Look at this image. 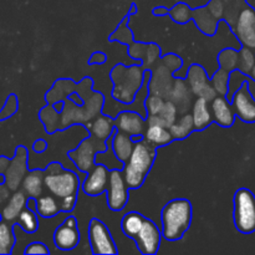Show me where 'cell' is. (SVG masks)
Returning <instances> with one entry per match:
<instances>
[{
  "instance_id": "6da1fadb",
  "label": "cell",
  "mask_w": 255,
  "mask_h": 255,
  "mask_svg": "<svg viewBox=\"0 0 255 255\" xmlns=\"http://www.w3.org/2000/svg\"><path fill=\"white\" fill-rule=\"evenodd\" d=\"M156 158V147L142 138L134 142L133 151L128 161L125 163L124 176L128 188H139L143 186L148 172Z\"/></svg>"
},
{
  "instance_id": "7a4b0ae2",
  "label": "cell",
  "mask_w": 255,
  "mask_h": 255,
  "mask_svg": "<svg viewBox=\"0 0 255 255\" xmlns=\"http://www.w3.org/2000/svg\"><path fill=\"white\" fill-rule=\"evenodd\" d=\"M192 204L187 199H173L162 211V236L167 241H178L191 227Z\"/></svg>"
},
{
  "instance_id": "3957f363",
  "label": "cell",
  "mask_w": 255,
  "mask_h": 255,
  "mask_svg": "<svg viewBox=\"0 0 255 255\" xmlns=\"http://www.w3.org/2000/svg\"><path fill=\"white\" fill-rule=\"evenodd\" d=\"M111 79L115 84L112 96L124 104H131L144 81L143 69L136 65L131 67L117 65L111 71Z\"/></svg>"
},
{
  "instance_id": "277c9868",
  "label": "cell",
  "mask_w": 255,
  "mask_h": 255,
  "mask_svg": "<svg viewBox=\"0 0 255 255\" xmlns=\"http://www.w3.org/2000/svg\"><path fill=\"white\" fill-rule=\"evenodd\" d=\"M44 184L47 191L57 198L77 194L80 179L72 171L62 168L60 163H51L44 171Z\"/></svg>"
},
{
  "instance_id": "5b68a950",
  "label": "cell",
  "mask_w": 255,
  "mask_h": 255,
  "mask_svg": "<svg viewBox=\"0 0 255 255\" xmlns=\"http://www.w3.org/2000/svg\"><path fill=\"white\" fill-rule=\"evenodd\" d=\"M234 224L243 234L255 232V196L247 188H241L234 196Z\"/></svg>"
},
{
  "instance_id": "8992f818",
  "label": "cell",
  "mask_w": 255,
  "mask_h": 255,
  "mask_svg": "<svg viewBox=\"0 0 255 255\" xmlns=\"http://www.w3.org/2000/svg\"><path fill=\"white\" fill-rule=\"evenodd\" d=\"M106 148L107 142L91 136L90 138L84 139L77 148L70 151L69 157L80 171L89 173L96 166V153L105 151Z\"/></svg>"
},
{
  "instance_id": "52a82bcc",
  "label": "cell",
  "mask_w": 255,
  "mask_h": 255,
  "mask_svg": "<svg viewBox=\"0 0 255 255\" xmlns=\"http://www.w3.org/2000/svg\"><path fill=\"white\" fill-rule=\"evenodd\" d=\"M122 169L110 171L109 187H107V203L109 208L115 212L122 211L128 202V186L125 179Z\"/></svg>"
},
{
  "instance_id": "ba28073f",
  "label": "cell",
  "mask_w": 255,
  "mask_h": 255,
  "mask_svg": "<svg viewBox=\"0 0 255 255\" xmlns=\"http://www.w3.org/2000/svg\"><path fill=\"white\" fill-rule=\"evenodd\" d=\"M89 239L94 254H116L117 248L107 227L99 219H92L89 226Z\"/></svg>"
},
{
  "instance_id": "9c48e42d",
  "label": "cell",
  "mask_w": 255,
  "mask_h": 255,
  "mask_svg": "<svg viewBox=\"0 0 255 255\" xmlns=\"http://www.w3.org/2000/svg\"><path fill=\"white\" fill-rule=\"evenodd\" d=\"M27 149L24 146H17L15 149V156L10 159L9 166L4 172L5 183L7 184L11 192H15L22 183V179L26 176L27 167Z\"/></svg>"
},
{
  "instance_id": "30bf717a",
  "label": "cell",
  "mask_w": 255,
  "mask_h": 255,
  "mask_svg": "<svg viewBox=\"0 0 255 255\" xmlns=\"http://www.w3.org/2000/svg\"><path fill=\"white\" fill-rule=\"evenodd\" d=\"M232 30L242 46L255 50V9L247 4L238 15L236 25Z\"/></svg>"
},
{
  "instance_id": "8fae6325",
  "label": "cell",
  "mask_w": 255,
  "mask_h": 255,
  "mask_svg": "<svg viewBox=\"0 0 255 255\" xmlns=\"http://www.w3.org/2000/svg\"><path fill=\"white\" fill-rule=\"evenodd\" d=\"M115 126H116L117 131L127 133L132 137L134 142H137L142 139V136H144L148 124H147V120H144L137 112L124 111L116 117Z\"/></svg>"
},
{
  "instance_id": "7c38bea8",
  "label": "cell",
  "mask_w": 255,
  "mask_h": 255,
  "mask_svg": "<svg viewBox=\"0 0 255 255\" xmlns=\"http://www.w3.org/2000/svg\"><path fill=\"white\" fill-rule=\"evenodd\" d=\"M232 105L236 115L247 124L255 122V100L249 91L248 81H244L242 86L232 96Z\"/></svg>"
},
{
  "instance_id": "4fadbf2b",
  "label": "cell",
  "mask_w": 255,
  "mask_h": 255,
  "mask_svg": "<svg viewBox=\"0 0 255 255\" xmlns=\"http://www.w3.org/2000/svg\"><path fill=\"white\" fill-rule=\"evenodd\" d=\"M187 82H188L193 95L198 97H204L207 101H213L217 97V95H218L213 85L209 84L206 70L201 65H192L188 71Z\"/></svg>"
},
{
  "instance_id": "5bb4252c",
  "label": "cell",
  "mask_w": 255,
  "mask_h": 255,
  "mask_svg": "<svg viewBox=\"0 0 255 255\" xmlns=\"http://www.w3.org/2000/svg\"><path fill=\"white\" fill-rule=\"evenodd\" d=\"M161 236L162 232H159L156 224L144 218L143 226L134 238L137 248L142 254H156L161 244Z\"/></svg>"
},
{
  "instance_id": "9a60e30c",
  "label": "cell",
  "mask_w": 255,
  "mask_h": 255,
  "mask_svg": "<svg viewBox=\"0 0 255 255\" xmlns=\"http://www.w3.org/2000/svg\"><path fill=\"white\" fill-rule=\"evenodd\" d=\"M54 243L61 251H71L79 246L80 232L74 217H69L61 226L57 227L54 233Z\"/></svg>"
},
{
  "instance_id": "2e32d148",
  "label": "cell",
  "mask_w": 255,
  "mask_h": 255,
  "mask_svg": "<svg viewBox=\"0 0 255 255\" xmlns=\"http://www.w3.org/2000/svg\"><path fill=\"white\" fill-rule=\"evenodd\" d=\"M110 178V169L104 164L97 163L87 174L82 191L85 194L91 197H96L107 191Z\"/></svg>"
},
{
  "instance_id": "e0dca14e",
  "label": "cell",
  "mask_w": 255,
  "mask_h": 255,
  "mask_svg": "<svg viewBox=\"0 0 255 255\" xmlns=\"http://www.w3.org/2000/svg\"><path fill=\"white\" fill-rule=\"evenodd\" d=\"M176 69H178V67L168 66V64L163 60V64L158 69H156L154 74L152 75L149 92L153 95H158L163 99H169V94H171V90L173 87L171 74Z\"/></svg>"
},
{
  "instance_id": "ac0fdd59",
  "label": "cell",
  "mask_w": 255,
  "mask_h": 255,
  "mask_svg": "<svg viewBox=\"0 0 255 255\" xmlns=\"http://www.w3.org/2000/svg\"><path fill=\"white\" fill-rule=\"evenodd\" d=\"M212 115L213 120L222 127H232L236 121V111L233 105L228 101L224 96H218L212 102Z\"/></svg>"
},
{
  "instance_id": "d6986e66",
  "label": "cell",
  "mask_w": 255,
  "mask_h": 255,
  "mask_svg": "<svg viewBox=\"0 0 255 255\" xmlns=\"http://www.w3.org/2000/svg\"><path fill=\"white\" fill-rule=\"evenodd\" d=\"M111 147L115 156L120 161L126 163L128 161L129 156H131L132 151H133L134 141L127 133H124L121 131H116L114 132V134L111 137Z\"/></svg>"
},
{
  "instance_id": "ffe728a7",
  "label": "cell",
  "mask_w": 255,
  "mask_h": 255,
  "mask_svg": "<svg viewBox=\"0 0 255 255\" xmlns=\"http://www.w3.org/2000/svg\"><path fill=\"white\" fill-rule=\"evenodd\" d=\"M192 90L189 85H187L183 80H176L173 82V87L169 94V100L174 102V105L178 109V112L186 114L187 110L189 109L192 99Z\"/></svg>"
},
{
  "instance_id": "44dd1931",
  "label": "cell",
  "mask_w": 255,
  "mask_h": 255,
  "mask_svg": "<svg viewBox=\"0 0 255 255\" xmlns=\"http://www.w3.org/2000/svg\"><path fill=\"white\" fill-rule=\"evenodd\" d=\"M115 121L109 116L105 115H99L94 121L86 124V128L90 129L91 136L96 137V138L106 141L107 138L112 137L115 132Z\"/></svg>"
},
{
  "instance_id": "7402d4cb",
  "label": "cell",
  "mask_w": 255,
  "mask_h": 255,
  "mask_svg": "<svg viewBox=\"0 0 255 255\" xmlns=\"http://www.w3.org/2000/svg\"><path fill=\"white\" fill-rule=\"evenodd\" d=\"M192 116H193L194 127L198 131L207 128L212 124V121H213V115H212V111L208 107V101L204 97H198L194 101Z\"/></svg>"
},
{
  "instance_id": "603a6c76",
  "label": "cell",
  "mask_w": 255,
  "mask_h": 255,
  "mask_svg": "<svg viewBox=\"0 0 255 255\" xmlns=\"http://www.w3.org/2000/svg\"><path fill=\"white\" fill-rule=\"evenodd\" d=\"M22 189L25 194L31 198H39L42 194V188H44V171L41 169H34L26 173L25 178L22 179Z\"/></svg>"
},
{
  "instance_id": "cb8c5ba5",
  "label": "cell",
  "mask_w": 255,
  "mask_h": 255,
  "mask_svg": "<svg viewBox=\"0 0 255 255\" xmlns=\"http://www.w3.org/2000/svg\"><path fill=\"white\" fill-rule=\"evenodd\" d=\"M143 138L156 148L157 147L166 146V144L171 143L174 139L169 128L159 126V125H148L146 132H144Z\"/></svg>"
},
{
  "instance_id": "d4e9b609",
  "label": "cell",
  "mask_w": 255,
  "mask_h": 255,
  "mask_svg": "<svg viewBox=\"0 0 255 255\" xmlns=\"http://www.w3.org/2000/svg\"><path fill=\"white\" fill-rule=\"evenodd\" d=\"M26 196L25 192H15L11 197L9 198L6 206L1 211L2 221L5 222H12L19 217L21 213L22 209L26 207Z\"/></svg>"
},
{
  "instance_id": "484cf974",
  "label": "cell",
  "mask_w": 255,
  "mask_h": 255,
  "mask_svg": "<svg viewBox=\"0 0 255 255\" xmlns=\"http://www.w3.org/2000/svg\"><path fill=\"white\" fill-rule=\"evenodd\" d=\"M192 17L196 20L197 26H198L199 30L203 31L204 34L213 35L214 32H216L217 24H218L219 20H217L216 17L212 15V12L209 11L207 6L193 10V16Z\"/></svg>"
},
{
  "instance_id": "4316f807",
  "label": "cell",
  "mask_w": 255,
  "mask_h": 255,
  "mask_svg": "<svg viewBox=\"0 0 255 255\" xmlns=\"http://www.w3.org/2000/svg\"><path fill=\"white\" fill-rule=\"evenodd\" d=\"M61 211V203L52 196H40L36 198V212L42 218H54Z\"/></svg>"
},
{
  "instance_id": "83f0119b",
  "label": "cell",
  "mask_w": 255,
  "mask_h": 255,
  "mask_svg": "<svg viewBox=\"0 0 255 255\" xmlns=\"http://www.w3.org/2000/svg\"><path fill=\"white\" fill-rule=\"evenodd\" d=\"M196 129L193 122V116L189 114H183V116L179 120H177L171 127H169V131H171L172 136L174 139H183L187 136L192 133V132Z\"/></svg>"
},
{
  "instance_id": "f1b7e54d",
  "label": "cell",
  "mask_w": 255,
  "mask_h": 255,
  "mask_svg": "<svg viewBox=\"0 0 255 255\" xmlns=\"http://www.w3.org/2000/svg\"><path fill=\"white\" fill-rule=\"evenodd\" d=\"M144 218L143 216H141L139 213H136V212H131V213H127L126 216L122 219V231L129 238L134 239L136 236L138 234V232L141 231L142 226H143Z\"/></svg>"
},
{
  "instance_id": "f546056e",
  "label": "cell",
  "mask_w": 255,
  "mask_h": 255,
  "mask_svg": "<svg viewBox=\"0 0 255 255\" xmlns=\"http://www.w3.org/2000/svg\"><path fill=\"white\" fill-rule=\"evenodd\" d=\"M14 226H10L5 221H0V254H11L15 246Z\"/></svg>"
},
{
  "instance_id": "4dcf8cb0",
  "label": "cell",
  "mask_w": 255,
  "mask_h": 255,
  "mask_svg": "<svg viewBox=\"0 0 255 255\" xmlns=\"http://www.w3.org/2000/svg\"><path fill=\"white\" fill-rule=\"evenodd\" d=\"M59 116H60L59 111H57L54 106H51V105L41 109V111H40L39 114V117H40V121L44 124L46 132H49V133H54L56 129L60 128V120L61 119H60Z\"/></svg>"
},
{
  "instance_id": "1f68e13d",
  "label": "cell",
  "mask_w": 255,
  "mask_h": 255,
  "mask_svg": "<svg viewBox=\"0 0 255 255\" xmlns=\"http://www.w3.org/2000/svg\"><path fill=\"white\" fill-rule=\"evenodd\" d=\"M16 226H19L25 233H35L39 228V221H37V216L35 214V211L27 208V207L22 209V212L17 217Z\"/></svg>"
},
{
  "instance_id": "d6a6232c",
  "label": "cell",
  "mask_w": 255,
  "mask_h": 255,
  "mask_svg": "<svg viewBox=\"0 0 255 255\" xmlns=\"http://www.w3.org/2000/svg\"><path fill=\"white\" fill-rule=\"evenodd\" d=\"M224 2V17L226 21L231 25L233 29L236 25L238 15L241 14L242 9L247 5L246 0H223Z\"/></svg>"
},
{
  "instance_id": "836d02e7",
  "label": "cell",
  "mask_w": 255,
  "mask_h": 255,
  "mask_svg": "<svg viewBox=\"0 0 255 255\" xmlns=\"http://www.w3.org/2000/svg\"><path fill=\"white\" fill-rule=\"evenodd\" d=\"M255 65V51L251 47L243 46L239 51L238 70L244 75H249Z\"/></svg>"
},
{
  "instance_id": "e575fe53",
  "label": "cell",
  "mask_w": 255,
  "mask_h": 255,
  "mask_svg": "<svg viewBox=\"0 0 255 255\" xmlns=\"http://www.w3.org/2000/svg\"><path fill=\"white\" fill-rule=\"evenodd\" d=\"M238 59L239 52L234 49H226L219 54L218 61L221 64L222 69L228 72H233L234 70L238 69Z\"/></svg>"
},
{
  "instance_id": "d590c367",
  "label": "cell",
  "mask_w": 255,
  "mask_h": 255,
  "mask_svg": "<svg viewBox=\"0 0 255 255\" xmlns=\"http://www.w3.org/2000/svg\"><path fill=\"white\" fill-rule=\"evenodd\" d=\"M229 79H231V72L226 71L224 69H219L212 77V85L216 89L217 94L221 96H226L229 91Z\"/></svg>"
},
{
  "instance_id": "8d00e7d4",
  "label": "cell",
  "mask_w": 255,
  "mask_h": 255,
  "mask_svg": "<svg viewBox=\"0 0 255 255\" xmlns=\"http://www.w3.org/2000/svg\"><path fill=\"white\" fill-rule=\"evenodd\" d=\"M158 116L161 117V120L163 121L164 126H166L167 128H169V127L177 121V117H178V109H177V106L174 105V102L168 100V101H166V104H164L163 109L159 112Z\"/></svg>"
},
{
  "instance_id": "74e56055",
  "label": "cell",
  "mask_w": 255,
  "mask_h": 255,
  "mask_svg": "<svg viewBox=\"0 0 255 255\" xmlns=\"http://www.w3.org/2000/svg\"><path fill=\"white\" fill-rule=\"evenodd\" d=\"M169 14H171L172 19L174 21L179 22V24H184V22L188 21L189 19H192L193 16V10H191L188 7V5L183 4V2H179V4L174 5L171 10H169Z\"/></svg>"
},
{
  "instance_id": "f35d334b",
  "label": "cell",
  "mask_w": 255,
  "mask_h": 255,
  "mask_svg": "<svg viewBox=\"0 0 255 255\" xmlns=\"http://www.w3.org/2000/svg\"><path fill=\"white\" fill-rule=\"evenodd\" d=\"M19 109V101H17V96L15 94H10L7 96L6 101H5L4 106L0 110V122L6 121L10 117L14 116Z\"/></svg>"
},
{
  "instance_id": "ab89813d",
  "label": "cell",
  "mask_w": 255,
  "mask_h": 255,
  "mask_svg": "<svg viewBox=\"0 0 255 255\" xmlns=\"http://www.w3.org/2000/svg\"><path fill=\"white\" fill-rule=\"evenodd\" d=\"M164 104H166L164 99L163 97L158 96V95L151 94L149 96H147L146 110H147V114H148V116L158 115L159 112L162 111V109H163Z\"/></svg>"
},
{
  "instance_id": "60d3db41",
  "label": "cell",
  "mask_w": 255,
  "mask_h": 255,
  "mask_svg": "<svg viewBox=\"0 0 255 255\" xmlns=\"http://www.w3.org/2000/svg\"><path fill=\"white\" fill-rule=\"evenodd\" d=\"M209 11L212 12L217 20H221L224 17V2L223 0H211L207 5Z\"/></svg>"
},
{
  "instance_id": "b9f144b4",
  "label": "cell",
  "mask_w": 255,
  "mask_h": 255,
  "mask_svg": "<svg viewBox=\"0 0 255 255\" xmlns=\"http://www.w3.org/2000/svg\"><path fill=\"white\" fill-rule=\"evenodd\" d=\"M25 254H49L50 251L44 243H40V242H34V243H30L26 247L24 252Z\"/></svg>"
},
{
  "instance_id": "7bdbcfd3",
  "label": "cell",
  "mask_w": 255,
  "mask_h": 255,
  "mask_svg": "<svg viewBox=\"0 0 255 255\" xmlns=\"http://www.w3.org/2000/svg\"><path fill=\"white\" fill-rule=\"evenodd\" d=\"M10 192H11V189L7 187L6 183H5L4 174H1V176H0V206L4 204L5 202L11 197L10 196Z\"/></svg>"
},
{
  "instance_id": "ee69618b",
  "label": "cell",
  "mask_w": 255,
  "mask_h": 255,
  "mask_svg": "<svg viewBox=\"0 0 255 255\" xmlns=\"http://www.w3.org/2000/svg\"><path fill=\"white\" fill-rule=\"evenodd\" d=\"M77 197L76 194H72V196H66L64 198H61V211L64 212H71L74 209L75 204H76Z\"/></svg>"
},
{
  "instance_id": "f6af8a7d",
  "label": "cell",
  "mask_w": 255,
  "mask_h": 255,
  "mask_svg": "<svg viewBox=\"0 0 255 255\" xmlns=\"http://www.w3.org/2000/svg\"><path fill=\"white\" fill-rule=\"evenodd\" d=\"M106 61V55L104 52H95L91 57H90L89 62L92 65H101Z\"/></svg>"
},
{
  "instance_id": "bcb514c9",
  "label": "cell",
  "mask_w": 255,
  "mask_h": 255,
  "mask_svg": "<svg viewBox=\"0 0 255 255\" xmlns=\"http://www.w3.org/2000/svg\"><path fill=\"white\" fill-rule=\"evenodd\" d=\"M46 148H47V143L46 141H44V139H37V141H35L34 144H32V149H34L36 153H42Z\"/></svg>"
},
{
  "instance_id": "7dc6e473",
  "label": "cell",
  "mask_w": 255,
  "mask_h": 255,
  "mask_svg": "<svg viewBox=\"0 0 255 255\" xmlns=\"http://www.w3.org/2000/svg\"><path fill=\"white\" fill-rule=\"evenodd\" d=\"M9 163H10V158H7V157L5 156H0V176L4 174L5 169H6V167L9 166Z\"/></svg>"
},
{
  "instance_id": "c3c4849f",
  "label": "cell",
  "mask_w": 255,
  "mask_h": 255,
  "mask_svg": "<svg viewBox=\"0 0 255 255\" xmlns=\"http://www.w3.org/2000/svg\"><path fill=\"white\" fill-rule=\"evenodd\" d=\"M168 9H166V7H157V9L153 10V14L154 15H158V16H163V15L168 14Z\"/></svg>"
},
{
  "instance_id": "681fc988",
  "label": "cell",
  "mask_w": 255,
  "mask_h": 255,
  "mask_svg": "<svg viewBox=\"0 0 255 255\" xmlns=\"http://www.w3.org/2000/svg\"><path fill=\"white\" fill-rule=\"evenodd\" d=\"M249 76H251V79L253 80V81H255V65H254L253 70H252V72H251V74H249Z\"/></svg>"
},
{
  "instance_id": "f907efd6",
  "label": "cell",
  "mask_w": 255,
  "mask_h": 255,
  "mask_svg": "<svg viewBox=\"0 0 255 255\" xmlns=\"http://www.w3.org/2000/svg\"><path fill=\"white\" fill-rule=\"evenodd\" d=\"M1 219H2V217H1V213H0V221H1Z\"/></svg>"
}]
</instances>
